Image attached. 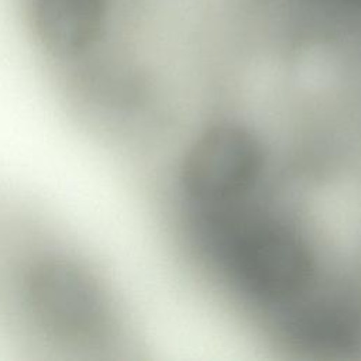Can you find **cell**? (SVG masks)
I'll return each instance as SVG.
<instances>
[{
  "label": "cell",
  "mask_w": 361,
  "mask_h": 361,
  "mask_svg": "<svg viewBox=\"0 0 361 361\" xmlns=\"http://www.w3.org/2000/svg\"><path fill=\"white\" fill-rule=\"evenodd\" d=\"M4 324L23 347L61 361L113 360L141 348L134 314L107 269L41 223L10 262Z\"/></svg>",
  "instance_id": "6da1fadb"
}]
</instances>
